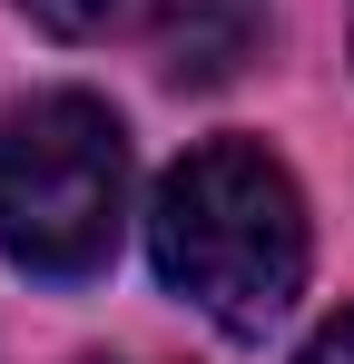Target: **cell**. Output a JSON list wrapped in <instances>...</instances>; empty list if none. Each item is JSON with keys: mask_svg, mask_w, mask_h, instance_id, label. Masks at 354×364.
<instances>
[{"mask_svg": "<svg viewBox=\"0 0 354 364\" xmlns=\"http://www.w3.org/2000/svg\"><path fill=\"white\" fill-rule=\"evenodd\" d=\"M148 256H158V276H168L217 335L266 345V335L286 325V305L305 296L315 237H305L295 178L256 138H207V148H187L168 178H158Z\"/></svg>", "mask_w": 354, "mask_h": 364, "instance_id": "cell-1", "label": "cell"}, {"mask_svg": "<svg viewBox=\"0 0 354 364\" xmlns=\"http://www.w3.org/2000/svg\"><path fill=\"white\" fill-rule=\"evenodd\" d=\"M128 237V128L79 99H20L0 119V246L30 266V276H99Z\"/></svg>", "mask_w": 354, "mask_h": 364, "instance_id": "cell-2", "label": "cell"}, {"mask_svg": "<svg viewBox=\"0 0 354 364\" xmlns=\"http://www.w3.org/2000/svg\"><path fill=\"white\" fill-rule=\"evenodd\" d=\"M148 10H158V60L187 89L236 79L266 40V0H148Z\"/></svg>", "mask_w": 354, "mask_h": 364, "instance_id": "cell-3", "label": "cell"}, {"mask_svg": "<svg viewBox=\"0 0 354 364\" xmlns=\"http://www.w3.org/2000/svg\"><path fill=\"white\" fill-rule=\"evenodd\" d=\"M40 30H59V40H99V30H118L138 0H20Z\"/></svg>", "mask_w": 354, "mask_h": 364, "instance_id": "cell-4", "label": "cell"}, {"mask_svg": "<svg viewBox=\"0 0 354 364\" xmlns=\"http://www.w3.org/2000/svg\"><path fill=\"white\" fill-rule=\"evenodd\" d=\"M305 364H354V315H335V325L305 345Z\"/></svg>", "mask_w": 354, "mask_h": 364, "instance_id": "cell-5", "label": "cell"}]
</instances>
